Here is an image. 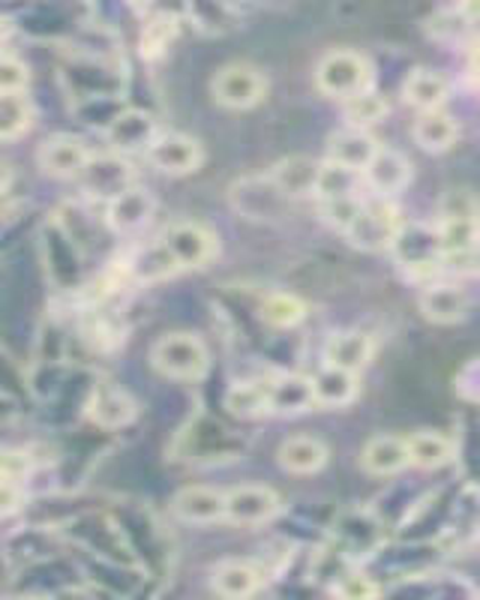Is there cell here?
<instances>
[{
  "instance_id": "obj_1",
  "label": "cell",
  "mask_w": 480,
  "mask_h": 600,
  "mask_svg": "<svg viewBox=\"0 0 480 600\" xmlns=\"http://www.w3.org/2000/svg\"><path fill=\"white\" fill-rule=\"evenodd\" d=\"M435 228L442 238L444 259L475 250L480 243V202L466 190L444 192Z\"/></svg>"
},
{
  "instance_id": "obj_2",
  "label": "cell",
  "mask_w": 480,
  "mask_h": 600,
  "mask_svg": "<svg viewBox=\"0 0 480 600\" xmlns=\"http://www.w3.org/2000/svg\"><path fill=\"white\" fill-rule=\"evenodd\" d=\"M247 447L238 432L223 427L216 418H195L180 435L183 459H235Z\"/></svg>"
},
{
  "instance_id": "obj_3",
  "label": "cell",
  "mask_w": 480,
  "mask_h": 600,
  "mask_svg": "<svg viewBox=\"0 0 480 600\" xmlns=\"http://www.w3.org/2000/svg\"><path fill=\"white\" fill-rule=\"evenodd\" d=\"M319 87L327 96L336 99H351V96L370 91V63L360 58L358 51H331L327 58L319 63Z\"/></svg>"
},
{
  "instance_id": "obj_4",
  "label": "cell",
  "mask_w": 480,
  "mask_h": 600,
  "mask_svg": "<svg viewBox=\"0 0 480 600\" xmlns=\"http://www.w3.org/2000/svg\"><path fill=\"white\" fill-rule=\"evenodd\" d=\"M403 226L399 211L387 195H382L379 202H363L358 219L346 228L348 240L358 247V250H387L394 243V235Z\"/></svg>"
},
{
  "instance_id": "obj_5",
  "label": "cell",
  "mask_w": 480,
  "mask_h": 600,
  "mask_svg": "<svg viewBox=\"0 0 480 600\" xmlns=\"http://www.w3.org/2000/svg\"><path fill=\"white\" fill-rule=\"evenodd\" d=\"M154 363L171 379H202L207 372V348L199 336L168 334L156 343Z\"/></svg>"
},
{
  "instance_id": "obj_6",
  "label": "cell",
  "mask_w": 480,
  "mask_h": 600,
  "mask_svg": "<svg viewBox=\"0 0 480 600\" xmlns=\"http://www.w3.org/2000/svg\"><path fill=\"white\" fill-rule=\"evenodd\" d=\"M391 250H394L396 262L403 267H411V271H423V267H432L444 259L439 228L420 226V223H403L394 235Z\"/></svg>"
},
{
  "instance_id": "obj_7",
  "label": "cell",
  "mask_w": 480,
  "mask_h": 600,
  "mask_svg": "<svg viewBox=\"0 0 480 600\" xmlns=\"http://www.w3.org/2000/svg\"><path fill=\"white\" fill-rule=\"evenodd\" d=\"M288 195L274 183V178H243L231 187V204L250 219H271L283 214Z\"/></svg>"
},
{
  "instance_id": "obj_8",
  "label": "cell",
  "mask_w": 480,
  "mask_h": 600,
  "mask_svg": "<svg viewBox=\"0 0 480 600\" xmlns=\"http://www.w3.org/2000/svg\"><path fill=\"white\" fill-rule=\"evenodd\" d=\"M267 91V82L259 70L252 67H228L216 75L214 94L216 99L228 108H250Z\"/></svg>"
},
{
  "instance_id": "obj_9",
  "label": "cell",
  "mask_w": 480,
  "mask_h": 600,
  "mask_svg": "<svg viewBox=\"0 0 480 600\" xmlns=\"http://www.w3.org/2000/svg\"><path fill=\"white\" fill-rule=\"evenodd\" d=\"M163 243H166L180 267H202L204 262H211V255L216 252L214 235L207 228L195 226V223H175L166 231Z\"/></svg>"
},
{
  "instance_id": "obj_10",
  "label": "cell",
  "mask_w": 480,
  "mask_h": 600,
  "mask_svg": "<svg viewBox=\"0 0 480 600\" xmlns=\"http://www.w3.org/2000/svg\"><path fill=\"white\" fill-rule=\"evenodd\" d=\"M279 511V495L271 487L262 483H250V487H238L226 495V516L231 523L240 526H252V523H267L271 516Z\"/></svg>"
},
{
  "instance_id": "obj_11",
  "label": "cell",
  "mask_w": 480,
  "mask_h": 600,
  "mask_svg": "<svg viewBox=\"0 0 480 600\" xmlns=\"http://www.w3.org/2000/svg\"><path fill=\"white\" fill-rule=\"evenodd\" d=\"M408 178H411V166L394 147H379L370 159V166L363 168V180L370 183V190L387 195V199L399 190H406Z\"/></svg>"
},
{
  "instance_id": "obj_12",
  "label": "cell",
  "mask_w": 480,
  "mask_h": 600,
  "mask_svg": "<svg viewBox=\"0 0 480 600\" xmlns=\"http://www.w3.org/2000/svg\"><path fill=\"white\" fill-rule=\"evenodd\" d=\"M420 312L432 324L463 322L468 312V295L463 288L447 286V283H435V286L423 288V295H420Z\"/></svg>"
},
{
  "instance_id": "obj_13",
  "label": "cell",
  "mask_w": 480,
  "mask_h": 600,
  "mask_svg": "<svg viewBox=\"0 0 480 600\" xmlns=\"http://www.w3.org/2000/svg\"><path fill=\"white\" fill-rule=\"evenodd\" d=\"M372 351H375V343H372L370 334H363V331H339V334L327 339L324 358H327L331 367L360 372L372 360Z\"/></svg>"
},
{
  "instance_id": "obj_14",
  "label": "cell",
  "mask_w": 480,
  "mask_h": 600,
  "mask_svg": "<svg viewBox=\"0 0 480 600\" xmlns=\"http://www.w3.org/2000/svg\"><path fill=\"white\" fill-rule=\"evenodd\" d=\"M408 466H411V456H408V442L403 435H375L363 447V468L370 475L387 478V475H399Z\"/></svg>"
},
{
  "instance_id": "obj_15",
  "label": "cell",
  "mask_w": 480,
  "mask_h": 600,
  "mask_svg": "<svg viewBox=\"0 0 480 600\" xmlns=\"http://www.w3.org/2000/svg\"><path fill=\"white\" fill-rule=\"evenodd\" d=\"M382 144L372 139L367 130H358V127H348V130L336 132L331 144H327V159L334 163H343V166L355 168L363 175V168L370 166V159L375 156Z\"/></svg>"
},
{
  "instance_id": "obj_16",
  "label": "cell",
  "mask_w": 480,
  "mask_h": 600,
  "mask_svg": "<svg viewBox=\"0 0 480 600\" xmlns=\"http://www.w3.org/2000/svg\"><path fill=\"white\" fill-rule=\"evenodd\" d=\"M151 159L168 175H187L202 163V147L187 135H166L151 144Z\"/></svg>"
},
{
  "instance_id": "obj_17",
  "label": "cell",
  "mask_w": 480,
  "mask_h": 600,
  "mask_svg": "<svg viewBox=\"0 0 480 600\" xmlns=\"http://www.w3.org/2000/svg\"><path fill=\"white\" fill-rule=\"evenodd\" d=\"M456 139H459V127H456V120L447 111H442V108L420 111L418 123H415V142L427 154H444V151H451Z\"/></svg>"
},
{
  "instance_id": "obj_18",
  "label": "cell",
  "mask_w": 480,
  "mask_h": 600,
  "mask_svg": "<svg viewBox=\"0 0 480 600\" xmlns=\"http://www.w3.org/2000/svg\"><path fill=\"white\" fill-rule=\"evenodd\" d=\"M46 255L48 271H51L58 286L72 288L82 279V262H79V255L72 250L70 238H67L58 226L46 228Z\"/></svg>"
},
{
  "instance_id": "obj_19",
  "label": "cell",
  "mask_w": 480,
  "mask_h": 600,
  "mask_svg": "<svg viewBox=\"0 0 480 600\" xmlns=\"http://www.w3.org/2000/svg\"><path fill=\"white\" fill-rule=\"evenodd\" d=\"M451 94V84L442 72L435 70H415L403 84V96L408 106H415L418 111H432L442 108L444 99Z\"/></svg>"
},
{
  "instance_id": "obj_20",
  "label": "cell",
  "mask_w": 480,
  "mask_h": 600,
  "mask_svg": "<svg viewBox=\"0 0 480 600\" xmlns=\"http://www.w3.org/2000/svg\"><path fill=\"white\" fill-rule=\"evenodd\" d=\"M319 168H322V163H315L310 156H286V159L274 168L271 178H274V183L279 190L286 192L288 199H295V195H310V192H315Z\"/></svg>"
},
{
  "instance_id": "obj_21",
  "label": "cell",
  "mask_w": 480,
  "mask_h": 600,
  "mask_svg": "<svg viewBox=\"0 0 480 600\" xmlns=\"http://www.w3.org/2000/svg\"><path fill=\"white\" fill-rule=\"evenodd\" d=\"M39 163H43V168H46L48 175L70 178V175L84 171V166L91 163V156L84 151V144L75 142V139H51V142L43 144Z\"/></svg>"
},
{
  "instance_id": "obj_22",
  "label": "cell",
  "mask_w": 480,
  "mask_h": 600,
  "mask_svg": "<svg viewBox=\"0 0 480 600\" xmlns=\"http://www.w3.org/2000/svg\"><path fill=\"white\" fill-rule=\"evenodd\" d=\"M175 511L187 523H214L219 516H226V495L207 490V487H190V490L178 492Z\"/></svg>"
},
{
  "instance_id": "obj_23",
  "label": "cell",
  "mask_w": 480,
  "mask_h": 600,
  "mask_svg": "<svg viewBox=\"0 0 480 600\" xmlns=\"http://www.w3.org/2000/svg\"><path fill=\"white\" fill-rule=\"evenodd\" d=\"M312 391H315V403H322V406H348L358 396V372L339 370V367L327 363L312 379Z\"/></svg>"
},
{
  "instance_id": "obj_24",
  "label": "cell",
  "mask_w": 480,
  "mask_h": 600,
  "mask_svg": "<svg viewBox=\"0 0 480 600\" xmlns=\"http://www.w3.org/2000/svg\"><path fill=\"white\" fill-rule=\"evenodd\" d=\"M84 180L96 195L115 199L123 190H130V168L127 163H120L118 156H96L84 166Z\"/></svg>"
},
{
  "instance_id": "obj_25",
  "label": "cell",
  "mask_w": 480,
  "mask_h": 600,
  "mask_svg": "<svg viewBox=\"0 0 480 600\" xmlns=\"http://www.w3.org/2000/svg\"><path fill=\"white\" fill-rule=\"evenodd\" d=\"M327 444L312 435H295L279 447V463L295 475H312L327 463Z\"/></svg>"
},
{
  "instance_id": "obj_26",
  "label": "cell",
  "mask_w": 480,
  "mask_h": 600,
  "mask_svg": "<svg viewBox=\"0 0 480 600\" xmlns=\"http://www.w3.org/2000/svg\"><path fill=\"white\" fill-rule=\"evenodd\" d=\"M408 442V456H411V466L418 468H442L454 459V444L451 439H444L442 432L420 430L406 435Z\"/></svg>"
},
{
  "instance_id": "obj_27",
  "label": "cell",
  "mask_w": 480,
  "mask_h": 600,
  "mask_svg": "<svg viewBox=\"0 0 480 600\" xmlns=\"http://www.w3.org/2000/svg\"><path fill=\"white\" fill-rule=\"evenodd\" d=\"M262 586V571L250 562H226L214 571V588L223 598H250Z\"/></svg>"
},
{
  "instance_id": "obj_28",
  "label": "cell",
  "mask_w": 480,
  "mask_h": 600,
  "mask_svg": "<svg viewBox=\"0 0 480 600\" xmlns=\"http://www.w3.org/2000/svg\"><path fill=\"white\" fill-rule=\"evenodd\" d=\"M315 403V391H312V379H303V375H286L267 387V406L271 411H283V415H291V411H307V408Z\"/></svg>"
},
{
  "instance_id": "obj_29",
  "label": "cell",
  "mask_w": 480,
  "mask_h": 600,
  "mask_svg": "<svg viewBox=\"0 0 480 600\" xmlns=\"http://www.w3.org/2000/svg\"><path fill=\"white\" fill-rule=\"evenodd\" d=\"M154 211V202L144 190H123L108 204V223L118 231H132L139 228Z\"/></svg>"
},
{
  "instance_id": "obj_30",
  "label": "cell",
  "mask_w": 480,
  "mask_h": 600,
  "mask_svg": "<svg viewBox=\"0 0 480 600\" xmlns=\"http://www.w3.org/2000/svg\"><path fill=\"white\" fill-rule=\"evenodd\" d=\"M91 415H94L99 427H123L135 415V406H132V399L123 391L99 384L94 396H91Z\"/></svg>"
},
{
  "instance_id": "obj_31",
  "label": "cell",
  "mask_w": 480,
  "mask_h": 600,
  "mask_svg": "<svg viewBox=\"0 0 480 600\" xmlns=\"http://www.w3.org/2000/svg\"><path fill=\"white\" fill-rule=\"evenodd\" d=\"M262 319L276 331H291L307 319V303L298 295H288V291H276L271 298H264L262 303Z\"/></svg>"
},
{
  "instance_id": "obj_32",
  "label": "cell",
  "mask_w": 480,
  "mask_h": 600,
  "mask_svg": "<svg viewBox=\"0 0 480 600\" xmlns=\"http://www.w3.org/2000/svg\"><path fill=\"white\" fill-rule=\"evenodd\" d=\"M358 175L355 168L343 166V163H334L327 159L319 168V183H315V195H322L324 202L331 199H346V195H355L358 190Z\"/></svg>"
},
{
  "instance_id": "obj_33",
  "label": "cell",
  "mask_w": 480,
  "mask_h": 600,
  "mask_svg": "<svg viewBox=\"0 0 480 600\" xmlns=\"http://www.w3.org/2000/svg\"><path fill=\"white\" fill-rule=\"evenodd\" d=\"M111 142L118 147H142V144L151 142L154 135V123L142 111H127V115H118L111 120Z\"/></svg>"
},
{
  "instance_id": "obj_34",
  "label": "cell",
  "mask_w": 480,
  "mask_h": 600,
  "mask_svg": "<svg viewBox=\"0 0 480 600\" xmlns=\"http://www.w3.org/2000/svg\"><path fill=\"white\" fill-rule=\"evenodd\" d=\"M387 111H391V106H387V99H384L382 94H375V91H363V94L351 96V99H348L346 118L351 127L367 130V127L382 123Z\"/></svg>"
},
{
  "instance_id": "obj_35",
  "label": "cell",
  "mask_w": 480,
  "mask_h": 600,
  "mask_svg": "<svg viewBox=\"0 0 480 600\" xmlns=\"http://www.w3.org/2000/svg\"><path fill=\"white\" fill-rule=\"evenodd\" d=\"M226 406L231 408V415L238 418H252V415H262V411H271L267 406V387L255 382H238L231 384V391L226 396Z\"/></svg>"
},
{
  "instance_id": "obj_36",
  "label": "cell",
  "mask_w": 480,
  "mask_h": 600,
  "mask_svg": "<svg viewBox=\"0 0 480 600\" xmlns=\"http://www.w3.org/2000/svg\"><path fill=\"white\" fill-rule=\"evenodd\" d=\"M339 538L348 550H370L379 540V523L372 516L355 511L346 516V523H339Z\"/></svg>"
},
{
  "instance_id": "obj_37",
  "label": "cell",
  "mask_w": 480,
  "mask_h": 600,
  "mask_svg": "<svg viewBox=\"0 0 480 600\" xmlns=\"http://www.w3.org/2000/svg\"><path fill=\"white\" fill-rule=\"evenodd\" d=\"M180 264L175 262V255L168 252L166 243H154L135 259V276L139 279H163V276L175 274Z\"/></svg>"
},
{
  "instance_id": "obj_38",
  "label": "cell",
  "mask_w": 480,
  "mask_h": 600,
  "mask_svg": "<svg viewBox=\"0 0 480 600\" xmlns=\"http://www.w3.org/2000/svg\"><path fill=\"white\" fill-rule=\"evenodd\" d=\"M75 535H79L87 547H94L96 552H103L108 559H115V562L127 559V555H123V547H120L118 538H115V531L103 526V523H96V519H84V523H79V526H75Z\"/></svg>"
},
{
  "instance_id": "obj_39",
  "label": "cell",
  "mask_w": 480,
  "mask_h": 600,
  "mask_svg": "<svg viewBox=\"0 0 480 600\" xmlns=\"http://www.w3.org/2000/svg\"><path fill=\"white\" fill-rule=\"evenodd\" d=\"M31 108L19 94H0V139H12L27 127Z\"/></svg>"
},
{
  "instance_id": "obj_40",
  "label": "cell",
  "mask_w": 480,
  "mask_h": 600,
  "mask_svg": "<svg viewBox=\"0 0 480 600\" xmlns=\"http://www.w3.org/2000/svg\"><path fill=\"white\" fill-rule=\"evenodd\" d=\"M334 595L348 600H367V598H375V595H382V588L375 586L370 576L343 574L339 576V583L334 586Z\"/></svg>"
},
{
  "instance_id": "obj_41",
  "label": "cell",
  "mask_w": 480,
  "mask_h": 600,
  "mask_svg": "<svg viewBox=\"0 0 480 600\" xmlns=\"http://www.w3.org/2000/svg\"><path fill=\"white\" fill-rule=\"evenodd\" d=\"M360 207H363V202H360L358 195H346V199H331V202H324V214H327V219H331L336 228L346 231V228L358 219Z\"/></svg>"
},
{
  "instance_id": "obj_42",
  "label": "cell",
  "mask_w": 480,
  "mask_h": 600,
  "mask_svg": "<svg viewBox=\"0 0 480 600\" xmlns=\"http://www.w3.org/2000/svg\"><path fill=\"white\" fill-rule=\"evenodd\" d=\"M456 391L468 403H480V358L475 363H468L466 370L459 372L456 379Z\"/></svg>"
},
{
  "instance_id": "obj_43",
  "label": "cell",
  "mask_w": 480,
  "mask_h": 600,
  "mask_svg": "<svg viewBox=\"0 0 480 600\" xmlns=\"http://www.w3.org/2000/svg\"><path fill=\"white\" fill-rule=\"evenodd\" d=\"M24 79L27 75H24L22 63L0 58V94H15L24 84Z\"/></svg>"
},
{
  "instance_id": "obj_44",
  "label": "cell",
  "mask_w": 480,
  "mask_h": 600,
  "mask_svg": "<svg viewBox=\"0 0 480 600\" xmlns=\"http://www.w3.org/2000/svg\"><path fill=\"white\" fill-rule=\"evenodd\" d=\"M466 22L480 24V0H466Z\"/></svg>"
},
{
  "instance_id": "obj_45",
  "label": "cell",
  "mask_w": 480,
  "mask_h": 600,
  "mask_svg": "<svg viewBox=\"0 0 480 600\" xmlns=\"http://www.w3.org/2000/svg\"><path fill=\"white\" fill-rule=\"evenodd\" d=\"M12 180V168L7 166V163H0V190H7Z\"/></svg>"
},
{
  "instance_id": "obj_46",
  "label": "cell",
  "mask_w": 480,
  "mask_h": 600,
  "mask_svg": "<svg viewBox=\"0 0 480 600\" xmlns=\"http://www.w3.org/2000/svg\"><path fill=\"white\" fill-rule=\"evenodd\" d=\"M3 418H10V406H7V403L0 399V420H3Z\"/></svg>"
},
{
  "instance_id": "obj_47",
  "label": "cell",
  "mask_w": 480,
  "mask_h": 600,
  "mask_svg": "<svg viewBox=\"0 0 480 600\" xmlns=\"http://www.w3.org/2000/svg\"><path fill=\"white\" fill-rule=\"evenodd\" d=\"M478 70H480V55H478Z\"/></svg>"
}]
</instances>
